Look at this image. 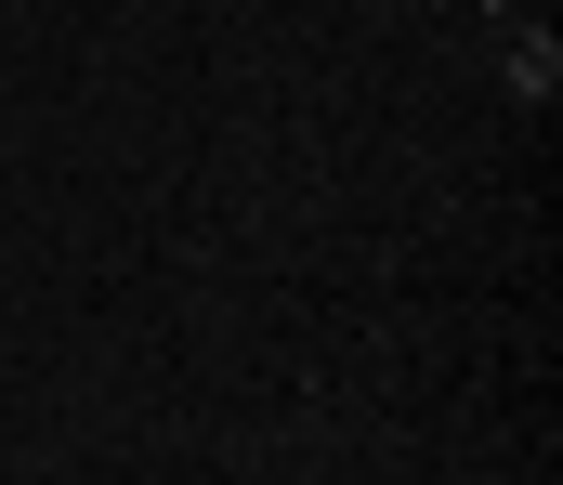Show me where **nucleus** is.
<instances>
[]
</instances>
